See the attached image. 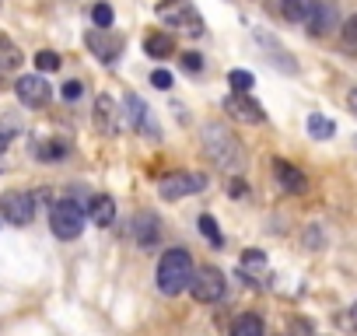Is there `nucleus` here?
I'll list each match as a JSON object with an SVG mask.
<instances>
[{
	"label": "nucleus",
	"mask_w": 357,
	"mask_h": 336,
	"mask_svg": "<svg viewBox=\"0 0 357 336\" xmlns=\"http://www.w3.org/2000/svg\"><path fill=\"white\" fill-rule=\"evenodd\" d=\"M22 63H25L22 49H18L8 36H0V70H18Z\"/></svg>",
	"instance_id": "nucleus-20"
},
{
	"label": "nucleus",
	"mask_w": 357,
	"mask_h": 336,
	"mask_svg": "<svg viewBox=\"0 0 357 336\" xmlns=\"http://www.w3.org/2000/svg\"><path fill=\"white\" fill-rule=\"evenodd\" d=\"M347 109L357 116V88H350V91H347Z\"/></svg>",
	"instance_id": "nucleus-34"
},
{
	"label": "nucleus",
	"mask_w": 357,
	"mask_h": 336,
	"mask_svg": "<svg viewBox=\"0 0 357 336\" xmlns=\"http://www.w3.org/2000/svg\"><path fill=\"white\" fill-rule=\"evenodd\" d=\"M15 95H18V102H22L25 109H43V105L50 102L53 88H50V81H46L43 74H25V77L15 81Z\"/></svg>",
	"instance_id": "nucleus-9"
},
{
	"label": "nucleus",
	"mask_w": 357,
	"mask_h": 336,
	"mask_svg": "<svg viewBox=\"0 0 357 336\" xmlns=\"http://www.w3.org/2000/svg\"><path fill=\"white\" fill-rule=\"evenodd\" d=\"M200 190H207V176H193V172H172V176H165V179L158 183V193H161L168 204L186 200V197H193V193H200Z\"/></svg>",
	"instance_id": "nucleus-7"
},
{
	"label": "nucleus",
	"mask_w": 357,
	"mask_h": 336,
	"mask_svg": "<svg viewBox=\"0 0 357 336\" xmlns=\"http://www.w3.org/2000/svg\"><path fill=\"white\" fill-rule=\"evenodd\" d=\"M50 231L60 242L81 238V231H84V211H81V204L77 200H56L53 211H50Z\"/></svg>",
	"instance_id": "nucleus-4"
},
{
	"label": "nucleus",
	"mask_w": 357,
	"mask_h": 336,
	"mask_svg": "<svg viewBox=\"0 0 357 336\" xmlns=\"http://www.w3.org/2000/svg\"><path fill=\"white\" fill-rule=\"evenodd\" d=\"M204 154H207L214 165L231 168V172H238L242 161H245L238 137H235L228 126H221V123H207V126H204Z\"/></svg>",
	"instance_id": "nucleus-2"
},
{
	"label": "nucleus",
	"mask_w": 357,
	"mask_h": 336,
	"mask_svg": "<svg viewBox=\"0 0 357 336\" xmlns=\"http://www.w3.org/2000/svg\"><path fill=\"white\" fill-rule=\"evenodd\" d=\"M200 305H214L225 298L228 291V277L218 270V266H193V277H190V287H186Z\"/></svg>",
	"instance_id": "nucleus-5"
},
{
	"label": "nucleus",
	"mask_w": 357,
	"mask_h": 336,
	"mask_svg": "<svg viewBox=\"0 0 357 336\" xmlns=\"http://www.w3.org/2000/svg\"><path fill=\"white\" fill-rule=\"evenodd\" d=\"M88 217H91V224H98V228L116 224V200L105 197V193H95V197L88 200Z\"/></svg>",
	"instance_id": "nucleus-14"
},
{
	"label": "nucleus",
	"mask_w": 357,
	"mask_h": 336,
	"mask_svg": "<svg viewBox=\"0 0 357 336\" xmlns=\"http://www.w3.org/2000/svg\"><path fill=\"white\" fill-rule=\"evenodd\" d=\"M116 116H119L116 98H112V95H98V98H95V126H98L102 133H112V130H116Z\"/></svg>",
	"instance_id": "nucleus-16"
},
{
	"label": "nucleus",
	"mask_w": 357,
	"mask_h": 336,
	"mask_svg": "<svg viewBox=\"0 0 357 336\" xmlns=\"http://www.w3.org/2000/svg\"><path fill=\"white\" fill-rule=\"evenodd\" d=\"M154 15H158L168 29H178V32H186V36H204V32H207L200 11L193 8V0H158Z\"/></svg>",
	"instance_id": "nucleus-3"
},
{
	"label": "nucleus",
	"mask_w": 357,
	"mask_h": 336,
	"mask_svg": "<svg viewBox=\"0 0 357 336\" xmlns=\"http://www.w3.org/2000/svg\"><path fill=\"white\" fill-rule=\"evenodd\" d=\"M60 67H63V60H60L56 49H43V53H36V70H39V74H56Z\"/></svg>",
	"instance_id": "nucleus-24"
},
{
	"label": "nucleus",
	"mask_w": 357,
	"mask_h": 336,
	"mask_svg": "<svg viewBox=\"0 0 357 336\" xmlns=\"http://www.w3.org/2000/svg\"><path fill=\"white\" fill-rule=\"evenodd\" d=\"M340 39H343V49L357 53V15H350V18H347V25L340 29Z\"/></svg>",
	"instance_id": "nucleus-27"
},
{
	"label": "nucleus",
	"mask_w": 357,
	"mask_h": 336,
	"mask_svg": "<svg viewBox=\"0 0 357 336\" xmlns=\"http://www.w3.org/2000/svg\"><path fill=\"white\" fill-rule=\"evenodd\" d=\"M81 95H84V81H67V84L60 88V98H63V102H77Z\"/></svg>",
	"instance_id": "nucleus-29"
},
{
	"label": "nucleus",
	"mask_w": 357,
	"mask_h": 336,
	"mask_svg": "<svg viewBox=\"0 0 357 336\" xmlns=\"http://www.w3.org/2000/svg\"><path fill=\"white\" fill-rule=\"evenodd\" d=\"M228 84H231V91L249 95V91H252V84H256V77H252L249 70H231V74H228Z\"/></svg>",
	"instance_id": "nucleus-26"
},
{
	"label": "nucleus",
	"mask_w": 357,
	"mask_h": 336,
	"mask_svg": "<svg viewBox=\"0 0 357 336\" xmlns=\"http://www.w3.org/2000/svg\"><path fill=\"white\" fill-rule=\"evenodd\" d=\"M273 176H277L280 190H287L291 197H301V193L308 190V179H305V172H301V168H294L291 161H284V158H277V161H273Z\"/></svg>",
	"instance_id": "nucleus-12"
},
{
	"label": "nucleus",
	"mask_w": 357,
	"mask_h": 336,
	"mask_svg": "<svg viewBox=\"0 0 357 336\" xmlns=\"http://www.w3.org/2000/svg\"><path fill=\"white\" fill-rule=\"evenodd\" d=\"M242 266H266V256H263L259 249H249V252L242 256Z\"/></svg>",
	"instance_id": "nucleus-32"
},
{
	"label": "nucleus",
	"mask_w": 357,
	"mask_h": 336,
	"mask_svg": "<svg viewBox=\"0 0 357 336\" xmlns=\"http://www.w3.org/2000/svg\"><path fill=\"white\" fill-rule=\"evenodd\" d=\"M151 84H154L158 91H168V88H172V74H168V70H154V74H151Z\"/></svg>",
	"instance_id": "nucleus-31"
},
{
	"label": "nucleus",
	"mask_w": 357,
	"mask_h": 336,
	"mask_svg": "<svg viewBox=\"0 0 357 336\" xmlns=\"http://www.w3.org/2000/svg\"><path fill=\"white\" fill-rule=\"evenodd\" d=\"M225 112H228L231 119H238V123H252V126L266 123V109H263L252 95H238V91H231V95L225 98Z\"/></svg>",
	"instance_id": "nucleus-11"
},
{
	"label": "nucleus",
	"mask_w": 357,
	"mask_h": 336,
	"mask_svg": "<svg viewBox=\"0 0 357 336\" xmlns=\"http://www.w3.org/2000/svg\"><path fill=\"white\" fill-rule=\"evenodd\" d=\"M228 336H266V326L256 312H242L235 322H231V333Z\"/></svg>",
	"instance_id": "nucleus-18"
},
{
	"label": "nucleus",
	"mask_w": 357,
	"mask_h": 336,
	"mask_svg": "<svg viewBox=\"0 0 357 336\" xmlns=\"http://www.w3.org/2000/svg\"><path fill=\"white\" fill-rule=\"evenodd\" d=\"M347 326L357 333V301H354V305H350V312H347Z\"/></svg>",
	"instance_id": "nucleus-33"
},
{
	"label": "nucleus",
	"mask_w": 357,
	"mask_h": 336,
	"mask_svg": "<svg viewBox=\"0 0 357 336\" xmlns=\"http://www.w3.org/2000/svg\"><path fill=\"white\" fill-rule=\"evenodd\" d=\"M158 291L175 298V294H183L190 287V277H193V256L186 249H165L161 259H158Z\"/></svg>",
	"instance_id": "nucleus-1"
},
{
	"label": "nucleus",
	"mask_w": 357,
	"mask_h": 336,
	"mask_svg": "<svg viewBox=\"0 0 357 336\" xmlns=\"http://www.w3.org/2000/svg\"><path fill=\"white\" fill-rule=\"evenodd\" d=\"M308 29L312 39H326L329 32L340 29V8H336V0H312V8L301 22Z\"/></svg>",
	"instance_id": "nucleus-6"
},
{
	"label": "nucleus",
	"mask_w": 357,
	"mask_h": 336,
	"mask_svg": "<svg viewBox=\"0 0 357 336\" xmlns=\"http://www.w3.org/2000/svg\"><path fill=\"white\" fill-rule=\"evenodd\" d=\"M197 228H200V235H204V238H207L214 249H221V245H225V235H221V228H218V221H214L211 214H200Z\"/></svg>",
	"instance_id": "nucleus-23"
},
{
	"label": "nucleus",
	"mask_w": 357,
	"mask_h": 336,
	"mask_svg": "<svg viewBox=\"0 0 357 336\" xmlns=\"http://www.w3.org/2000/svg\"><path fill=\"white\" fill-rule=\"evenodd\" d=\"M91 22H95V29H112V22H116V11L105 4V0H98V4L91 8Z\"/></svg>",
	"instance_id": "nucleus-25"
},
{
	"label": "nucleus",
	"mask_w": 357,
	"mask_h": 336,
	"mask_svg": "<svg viewBox=\"0 0 357 336\" xmlns=\"http://www.w3.org/2000/svg\"><path fill=\"white\" fill-rule=\"evenodd\" d=\"M123 109H126V119H130L133 130H151V133H154V126L147 123V102H144L140 95L130 91V95L123 98Z\"/></svg>",
	"instance_id": "nucleus-17"
},
{
	"label": "nucleus",
	"mask_w": 357,
	"mask_h": 336,
	"mask_svg": "<svg viewBox=\"0 0 357 336\" xmlns=\"http://www.w3.org/2000/svg\"><path fill=\"white\" fill-rule=\"evenodd\" d=\"M228 193H231V200H245V197H249V186H245V179H238V176H235V179L228 183Z\"/></svg>",
	"instance_id": "nucleus-30"
},
{
	"label": "nucleus",
	"mask_w": 357,
	"mask_h": 336,
	"mask_svg": "<svg viewBox=\"0 0 357 336\" xmlns=\"http://www.w3.org/2000/svg\"><path fill=\"white\" fill-rule=\"evenodd\" d=\"M178 63H183V70H186V74H200V70H204V53L186 49V53H178Z\"/></svg>",
	"instance_id": "nucleus-28"
},
{
	"label": "nucleus",
	"mask_w": 357,
	"mask_h": 336,
	"mask_svg": "<svg viewBox=\"0 0 357 336\" xmlns=\"http://www.w3.org/2000/svg\"><path fill=\"white\" fill-rule=\"evenodd\" d=\"M88 49H91L105 67H116V63H119V53H123V36H116L112 29H91V32H88Z\"/></svg>",
	"instance_id": "nucleus-10"
},
{
	"label": "nucleus",
	"mask_w": 357,
	"mask_h": 336,
	"mask_svg": "<svg viewBox=\"0 0 357 336\" xmlns=\"http://www.w3.org/2000/svg\"><path fill=\"white\" fill-rule=\"evenodd\" d=\"M70 154V144L60 140V137H50V140H39L36 144V158L39 161H63Z\"/></svg>",
	"instance_id": "nucleus-19"
},
{
	"label": "nucleus",
	"mask_w": 357,
	"mask_h": 336,
	"mask_svg": "<svg viewBox=\"0 0 357 336\" xmlns=\"http://www.w3.org/2000/svg\"><path fill=\"white\" fill-rule=\"evenodd\" d=\"M305 126H308V137H312V140H329V137L336 133V123L326 119V116H319V112H312Z\"/></svg>",
	"instance_id": "nucleus-22"
},
{
	"label": "nucleus",
	"mask_w": 357,
	"mask_h": 336,
	"mask_svg": "<svg viewBox=\"0 0 357 336\" xmlns=\"http://www.w3.org/2000/svg\"><path fill=\"white\" fill-rule=\"evenodd\" d=\"M308 8H312V0H277V11L284 22H305Z\"/></svg>",
	"instance_id": "nucleus-21"
},
{
	"label": "nucleus",
	"mask_w": 357,
	"mask_h": 336,
	"mask_svg": "<svg viewBox=\"0 0 357 336\" xmlns=\"http://www.w3.org/2000/svg\"><path fill=\"white\" fill-rule=\"evenodd\" d=\"M144 53H147L151 60H168V56H175V36L165 32V29L144 36Z\"/></svg>",
	"instance_id": "nucleus-15"
},
{
	"label": "nucleus",
	"mask_w": 357,
	"mask_h": 336,
	"mask_svg": "<svg viewBox=\"0 0 357 336\" xmlns=\"http://www.w3.org/2000/svg\"><path fill=\"white\" fill-rule=\"evenodd\" d=\"M0 217H4L8 224H15V228L32 224V217H36V197L32 193H18V190L4 193V197H0Z\"/></svg>",
	"instance_id": "nucleus-8"
},
{
	"label": "nucleus",
	"mask_w": 357,
	"mask_h": 336,
	"mask_svg": "<svg viewBox=\"0 0 357 336\" xmlns=\"http://www.w3.org/2000/svg\"><path fill=\"white\" fill-rule=\"evenodd\" d=\"M130 238H137V245H154L158 242V214L154 211H140L130 217Z\"/></svg>",
	"instance_id": "nucleus-13"
}]
</instances>
